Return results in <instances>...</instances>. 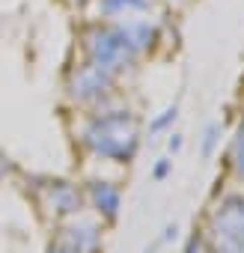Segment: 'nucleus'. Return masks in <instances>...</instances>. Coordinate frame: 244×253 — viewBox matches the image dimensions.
Segmentation results:
<instances>
[{
	"mask_svg": "<svg viewBox=\"0 0 244 253\" xmlns=\"http://www.w3.org/2000/svg\"><path fill=\"white\" fill-rule=\"evenodd\" d=\"M116 30L122 33V39H125L134 51H137V48H146V45H152V42L158 39V24H155L149 15H143V12L128 15Z\"/></svg>",
	"mask_w": 244,
	"mask_h": 253,
	"instance_id": "nucleus-2",
	"label": "nucleus"
},
{
	"mask_svg": "<svg viewBox=\"0 0 244 253\" xmlns=\"http://www.w3.org/2000/svg\"><path fill=\"white\" fill-rule=\"evenodd\" d=\"M89 51L101 60V63H125L131 60L134 48L122 39V33L116 27H104V30H92L89 33Z\"/></svg>",
	"mask_w": 244,
	"mask_h": 253,
	"instance_id": "nucleus-1",
	"label": "nucleus"
},
{
	"mask_svg": "<svg viewBox=\"0 0 244 253\" xmlns=\"http://www.w3.org/2000/svg\"><path fill=\"white\" fill-rule=\"evenodd\" d=\"M69 3H81V0H69Z\"/></svg>",
	"mask_w": 244,
	"mask_h": 253,
	"instance_id": "nucleus-4",
	"label": "nucleus"
},
{
	"mask_svg": "<svg viewBox=\"0 0 244 253\" xmlns=\"http://www.w3.org/2000/svg\"><path fill=\"white\" fill-rule=\"evenodd\" d=\"M98 9L107 18H128L134 12H143L146 9V0H101Z\"/></svg>",
	"mask_w": 244,
	"mask_h": 253,
	"instance_id": "nucleus-3",
	"label": "nucleus"
}]
</instances>
